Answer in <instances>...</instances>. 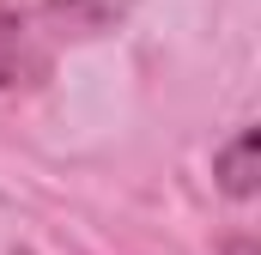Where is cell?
<instances>
[{
  "label": "cell",
  "mask_w": 261,
  "mask_h": 255,
  "mask_svg": "<svg viewBox=\"0 0 261 255\" xmlns=\"http://www.w3.org/2000/svg\"><path fill=\"white\" fill-rule=\"evenodd\" d=\"M43 73H49V49H43V37L31 31V18H18V12L0 0V91L37 85Z\"/></svg>",
  "instance_id": "6da1fadb"
},
{
  "label": "cell",
  "mask_w": 261,
  "mask_h": 255,
  "mask_svg": "<svg viewBox=\"0 0 261 255\" xmlns=\"http://www.w3.org/2000/svg\"><path fill=\"white\" fill-rule=\"evenodd\" d=\"M134 0H49V18L73 31V37H97V31H116L128 18Z\"/></svg>",
  "instance_id": "7a4b0ae2"
},
{
  "label": "cell",
  "mask_w": 261,
  "mask_h": 255,
  "mask_svg": "<svg viewBox=\"0 0 261 255\" xmlns=\"http://www.w3.org/2000/svg\"><path fill=\"white\" fill-rule=\"evenodd\" d=\"M213 170H219V183H225L231 200H249V194H255V128H237V140L219 146Z\"/></svg>",
  "instance_id": "3957f363"
},
{
  "label": "cell",
  "mask_w": 261,
  "mask_h": 255,
  "mask_svg": "<svg viewBox=\"0 0 261 255\" xmlns=\"http://www.w3.org/2000/svg\"><path fill=\"white\" fill-rule=\"evenodd\" d=\"M225 255H255V243H249V237H237V243H231Z\"/></svg>",
  "instance_id": "277c9868"
}]
</instances>
